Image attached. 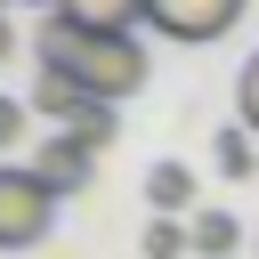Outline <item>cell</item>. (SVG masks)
<instances>
[{
    "instance_id": "1",
    "label": "cell",
    "mask_w": 259,
    "mask_h": 259,
    "mask_svg": "<svg viewBox=\"0 0 259 259\" xmlns=\"http://www.w3.org/2000/svg\"><path fill=\"white\" fill-rule=\"evenodd\" d=\"M73 73H81V89H89L97 105H121V97H138V89H146L154 57H146V40H138V32H89V40L73 49Z\"/></svg>"
},
{
    "instance_id": "2",
    "label": "cell",
    "mask_w": 259,
    "mask_h": 259,
    "mask_svg": "<svg viewBox=\"0 0 259 259\" xmlns=\"http://www.w3.org/2000/svg\"><path fill=\"white\" fill-rule=\"evenodd\" d=\"M49 227H57V186L24 162H0V251H32V243H49Z\"/></svg>"
},
{
    "instance_id": "3",
    "label": "cell",
    "mask_w": 259,
    "mask_h": 259,
    "mask_svg": "<svg viewBox=\"0 0 259 259\" xmlns=\"http://www.w3.org/2000/svg\"><path fill=\"white\" fill-rule=\"evenodd\" d=\"M243 8H251V0H146V24H154L162 40L202 49V40H227V32L243 24Z\"/></svg>"
},
{
    "instance_id": "4",
    "label": "cell",
    "mask_w": 259,
    "mask_h": 259,
    "mask_svg": "<svg viewBox=\"0 0 259 259\" xmlns=\"http://www.w3.org/2000/svg\"><path fill=\"white\" fill-rule=\"evenodd\" d=\"M32 170H40V178H49L57 194H81V186L97 178V154H89V146H81L73 130H57V138H49L40 154H32Z\"/></svg>"
},
{
    "instance_id": "5",
    "label": "cell",
    "mask_w": 259,
    "mask_h": 259,
    "mask_svg": "<svg viewBox=\"0 0 259 259\" xmlns=\"http://www.w3.org/2000/svg\"><path fill=\"white\" fill-rule=\"evenodd\" d=\"M24 105H32V113H49V121L65 130V121L89 105V89H81V73H73V65H40V73H32V89H24Z\"/></svg>"
},
{
    "instance_id": "6",
    "label": "cell",
    "mask_w": 259,
    "mask_h": 259,
    "mask_svg": "<svg viewBox=\"0 0 259 259\" xmlns=\"http://www.w3.org/2000/svg\"><path fill=\"white\" fill-rule=\"evenodd\" d=\"M146 202H154V219H194V170L186 162H154L146 170Z\"/></svg>"
},
{
    "instance_id": "7",
    "label": "cell",
    "mask_w": 259,
    "mask_h": 259,
    "mask_svg": "<svg viewBox=\"0 0 259 259\" xmlns=\"http://www.w3.org/2000/svg\"><path fill=\"white\" fill-rule=\"evenodd\" d=\"M186 235H194V259H227V251L243 243V219L210 202V210H194V219H186Z\"/></svg>"
},
{
    "instance_id": "8",
    "label": "cell",
    "mask_w": 259,
    "mask_h": 259,
    "mask_svg": "<svg viewBox=\"0 0 259 259\" xmlns=\"http://www.w3.org/2000/svg\"><path fill=\"white\" fill-rule=\"evenodd\" d=\"M65 16L89 24V32H138L146 24V0H65Z\"/></svg>"
},
{
    "instance_id": "9",
    "label": "cell",
    "mask_w": 259,
    "mask_h": 259,
    "mask_svg": "<svg viewBox=\"0 0 259 259\" xmlns=\"http://www.w3.org/2000/svg\"><path fill=\"white\" fill-rule=\"evenodd\" d=\"M210 162H219V178H251V162H259V154H251V130H243V121H235V130H219Z\"/></svg>"
},
{
    "instance_id": "10",
    "label": "cell",
    "mask_w": 259,
    "mask_h": 259,
    "mask_svg": "<svg viewBox=\"0 0 259 259\" xmlns=\"http://www.w3.org/2000/svg\"><path fill=\"white\" fill-rule=\"evenodd\" d=\"M65 130H73V138H81L89 154H105V146H113V105H97V97H89V105H81V113H73Z\"/></svg>"
},
{
    "instance_id": "11",
    "label": "cell",
    "mask_w": 259,
    "mask_h": 259,
    "mask_svg": "<svg viewBox=\"0 0 259 259\" xmlns=\"http://www.w3.org/2000/svg\"><path fill=\"white\" fill-rule=\"evenodd\" d=\"M186 251H194L186 219H154V227H146V259H186Z\"/></svg>"
},
{
    "instance_id": "12",
    "label": "cell",
    "mask_w": 259,
    "mask_h": 259,
    "mask_svg": "<svg viewBox=\"0 0 259 259\" xmlns=\"http://www.w3.org/2000/svg\"><path fill=\"white\" fill-rule=\"evenodd\" d=\"M235 113H243V130L259 138V57H251V65L235 73Z\"/></svg>"
},
{
    "instance_id": "13",
    "label": "cell",
    "mask_w": 259,
    "mask_h": 259,
    "mask_svg": "<svg viewBox=\"0 0 259 259\" xmlns=\"http://www.w3.org/2000/svg\"><path fill=\"white\" fill-rule=\"evenodd\" d=\"M24 121H32V105H24V97H0V154L24 138Z\"/></svg>"
},
{
    "instance_id": "14",
    "label": "cell",
    "mask_w": 259,
    "mask_h": 259,
    "mask_svg": "<svg viewBox=\"0 0 259 259\" xmlns=\"http://www.w3.org/2000/svg\"><path fill=\"white\" fill-rule=\"evenodd\" d=\"M8 49H16V32H8V16H0V65H8Z\"/></svg>"
},
{
    "instance_id": "15",
    "label": "cell",
    "mask_w": 259,
    "mask_h": 259,
    "mask_svg": "<svg viewBox=\"0 0 259 259\" xmlns=\"http://www.w3.org/2000/svg\"><path fill=\"white\" fill-rule=\"evenodd\" d=\"M40 8H65V0H40Z\"/></svg>"
},
{
    "instance_id": "16",
    "label": "cell",
    "mask_w": 259,
    "mask_h": 259,
    "mask_svg": "<svg viewBox=\"0 0 259 259\" xmlns=\"http://www.w3.org/2000/svg\"><path fill=\"white\" fill-rule=\"evenodd\" d=\"M0 16H8V0H0Z\"/></svg>"
}]
</instances>
